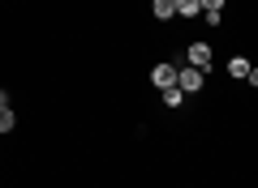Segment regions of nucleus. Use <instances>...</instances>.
Segmentation results:
<instances>
[{"label":"nucleus","instance_id":"1","mask_svg":"<svg viewBox=\"0 0 258 188\" xmlns=\"http://www.w3.org/2000/svg\"><path fill=\"white\" fill-rule=\"evenodd\" d=\"M185 64L198 69V73H211L215 69V47L207 43V39H194V43L185 47Z\"/></svg>","mask_w":258,"mask_h":188},{"label":"nucleus","instance_id":"2","mask_svg":"<svg viewBox=\"0 0 258 188\" xmlns=\"http://www.w3.org/2000/svg\"><path fill=\"white\" fill-rule=\"evenodd\" d=\"M203 86H207V73L189 69V64H176V90H181V94H198Z\"/></svg>","mask_w":258,"mask_h":188},{"label":"nucleus","instance_id":"3","mask_svg":"<svg viewBox=\"0 0 258 188\" xmlns=\"http://www.w3.org/2000/svg\"><path fill=\"white\" fill-rule=\"evenodd\" d=\"M151 86H155V90L176 86V60H159L155 69H151Z\"/></svg>","mask_w":258,"mask_h":188},{"label":"nucleus","instance_id":"4","mask_svg":"<svg viewBox=\"0 0 258 188\" xmlns=\"http://www.w3.org/2000/svg\"><path fill=\"white\" fill-rule=\"evenodd\" d=\"M151 18L155 22H172L176 18V0H151Z\"/></svg>","mask_w":258,"mask_h":188},{"label":"nucleus","instance_id":"5","mask_svg":"<svg viewBox=\"0 0 258 188\" xmlns=\"http://www.w3.org/2000/svg\"><path fill=\"white\" fill-rule=\"evenodd\" d=\"M249 69H254V64H249L245 56H228V77H237V81H245V77H249Z\"/></svg>","mask_w":258,"mask_h":188},{"label":"nucleus","instance_id":"6","mask_svg":"<svg viewBox=\"0 0 258 188\" xmlns=\"http://www.w3.org/2000/svg\"><path fill=\"white\" fill-rule=\"evenodd\" d=\"M176 13H181L185 22H198L203 18V5H198V0H176Z\"/></svg>","mask_w":258,"mask_h":188},{"label":"nucleus","instance_id":"7","mask_svg":"<svg viewBox=\"0 0 258 188\" xmlns=\"http://www.w3.org/2000/svg\"><path fill=\"white\" fill-rule=\"evenodd\" d=\"M13 128H18V116H13V107H0V137H9Z\"/></svg>","mask_w":258,"mask_h":188},{"label":"nucleus","instance_id":"8","mask_svg":"<svg viewBox=\"0 0 258 188\" xmlns=\"http://www.w3.org/2000/svg\"><path fill=\"white\" fill-rule=\"evenodd\" d=\"M159 94H164V107H181V103H185V94H181V90H176V86L159 90Z\"/></svg>","mask_w":258,"mask_h":188},{"label":"nucleus","instance_id":"9","mask_svg":"<svg viewBox=\"0 0 258 188\" xmlns=\"http://www.w3.org/2000/svg\"><path fill=\"white\" fill-rule=\"evenodd\" d=\"M0 107H9V90H0Z\"/></svg>","mask_w":258,"mask_h":188}]
</instances>
